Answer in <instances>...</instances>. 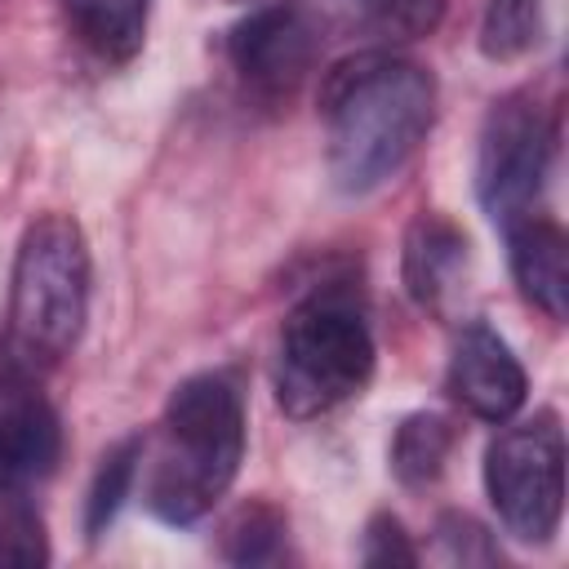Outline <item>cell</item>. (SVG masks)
<instances>
[{
	"label": "cell",
	"mask_w": 569,
	"mask_h": 569,
	"mask_svg": "<svg viewBox=\"0 0 569 569\" xmlns=\"http://www.w3.org/2000/svg\"><path fill=\"white\" fill-rule=\"evenodd\" d=\"M325 164L342 196H369L396 178L436 124V76L400 53L360 49L320 84Z\"/></svg>",
	"instance_id": "cell-1"
},
{
	"label": "cell",
	"mask_w": 569,
	"mask_h": 569,
	"mask_svg": "<svg viewBox=\"0 0 569 569\" xmlns=\"http://www.w3.org/2000/svg\"><path fill=\"white\" fill-rule=\"evenodd\" d=\"M244 458V400L227 373L182 378L160 413L142 498L164 525H196L231 489Z\"/></svg>",
	"instance_id": "cell-2"
},
{
	"label": "cell",
	"mask_w": 569,
	"mask_h": 569,
	"mask_svg": "<svg viewBox=\"0 0 569 569\" xmlns=\"http://www.w3.org/2000/svg\"><path fill=\"white\" fill-rule=\"evenodd\" d=\"M89 240L71 213H40L13 253L9 351L13 365H58L89 320Z\"/></svg>",
	"instance_id": "cell-3"
},
{
	"label": "cell",
	"mask_w": 569,
	"mask_h": 569,
	"mask_svg": "<svg viewBox=\"0 0 569 569\" xmlns=\"http://www.w3.org/2000/svg\"><path fill=\"white\" fill-rule=\"evenodd\" d=\"M373 333L342 289L307 293L280 325L276 342V400L289 418H320L373 378Z\"/></svg>",
	"instance_id": "cell-4"
},
{
	"label": "cell",
	"mask_w": 569,
	"mask_h": 569,
	"mask_svg": "<svg viewBox=\"0 0 569 569\" xmlns=\"http://www.w3.org/2000/svg\"><path fill=\"white\" fill-rule=\"evenodd\" d=\"M485 493L516 542H551L565 511V431L551 409L502 427L485 449Z\"/></svg>",
	"instance_id": "cell-5"
},
{
	"label": "cell",
	"mask_w": 569,
	"mask_h": 569,
	"mask_svg": "<svg viewBox=\"0 0 569 569\" xmlns=\"http://www.w3.org/2000/svg\"><path fill=\"white\" fill-rule=\"evenodd\" d=\"M556 160V120L533 93H502L480 124L476 142V196L493 227H511L533 213Z\"/></svg>",
	"instance_id": "cell-6"
},
{
	"label": "cell",
	"mask_w": 569,
	"mask_h": 569,
	"mask_svg": "<svg viewBox=\"0 0 569 569\" xmlns=\"http://www.w3.org/2000/svg\"><path fill=\"white\" fill-rule=\"evenodd\" d=\"M320 58V22L298 0H262L227 31V62L258 102H289Z\"/></svg>",
	"instance_id": "cell-7"
},
{
	"label": "cell",
	"mask_w": 569,
	"mask_h": 569,
	"mask_svg": "<svg viewBox=\"0 0 569 569\" xmlns=\"http://www.w3.org/2000/svg\"><path fill=\"white\" fill-rule=\"evenodd\" d=\"M62 458V422L22 365L0 373V493H36Z\"/></svg>",
	"instance_id": "cell-8"
},
{
	"label": "cell",
	"mask_w": 569,
	"mask_h": 569,
	"mask_svg": "<svg viewBox=\"0 0 569 569\" xmlns=\"http://www.w3.org/2000/svg\"><path fill=\"white\" fill-rule=\"evenodd\" d=\"M445 391L453 405H462L480 422H511L529 396V373L516 360V351L507 347V338H498L489 325L471 320L453 338Z\"/></svg>",
	"instance_id": "cell-9"
},
{
	"label": "cell",
	"mask_w": 569,
	"mask_h": 569,
	"mask_svg": "<svg viewBox=\"0 0 569 569\" xmlns=\"http://www.w3.org/2000/svg\"><path fill=\"white\" fill-rule=\"evenodd\" d=\"M400 280L409 298L436 320H453L471 289V244L467 231L445 213H418L405 227L400 244Z\"/></svg>",
	"instance_id": "cell-10"
},
{
	"label": "cell",
	"mask_w": 569,
	"mask_h": 569,
	"mask_svg": "<svg viewBox=\"0 0 569 569\" xmlns=\"http://www.w3.org/2000/svg\"><path fill=\"white\" fill-rule=\"evenodd\" d=\"M507 262L520 298L538 307L547 320H565L569 311V240L556 218L529 213L507 231Z\"/></svg>",
	"instance_id": "cell-11"
},
{
	"label": "cell",
	"mask_w": 569,
	"mask_h": 569,
	"mask_svg": "<svg viewBox=\"0 0 569 569\" xmlns=\"http://www.w3.org/2000/svg\"><path fill=\"white\" fill-rule=\"evenodd\" d=\"M71 36L102 62H133L147 44L151 0H62Z\"/></svg>",
	"instance_id": "cell-12"
},
{
	"label": "cell",
	"mask_w": 569,
	"mask_h": 569,
	"mask_svg": "<svg viewBox=\"0 0 569 569\" xmlns=\"http://www.w3.org/2000/svg\"><path fill=\"white\" fill-rule=\"evenodd\" d=\"M453 422L445 413H431V409H418L409 418H400L396 436H391V471L405 489H427L440 480L449 453H453Z\"/></svg>",
	"instance_id": "cell-13"
},
{
	"label": "cell",
	"mask_w": 569,
	"mask_h": 569,
	"mask_svg": "<svg viewBox=\"0 0 569 569\" xmlns=\"http://www.w3.org/2000/svg\"><path fill=\"white\" fill-rule=\"evenodd\" d=\"M476 40L489 62L529 58L547 40V4L542 0H489L480 13Z\"/></svg>",
	"instance_id": "cell-14"
},
{
	"label": "cell",
	"mask_w": 569,
	"mask_h": 569,
	"mask_svg": "<svg viewBox=\"0 0 569 569\" xmlns=\"http://www.w3.org/2000/svg\"><path fill=\"white\" fill-rule=\"evenodd\" d=\"M142 449H147L142 436H124L102 453V462L89 480V493H84V533H89V542H98L107 533V525L120 516V507H124V498L138 480Z\"/></svg>",
	"instance_id": "cell-15"
},
{
	"label": "cell",
	"mask_w": 569,
	"mask_h": 569,
	"mask_svg": "<svg viewBox=\"0 0 569 569\" xmlns=\"http://www.w3.org/2000/svg\"><path fill=\"white\" fill-rule=\"evenodd\" d=\"M449 0H338V13L378 40H422L440 27Z\"/></svg>",
	"instance_id": "cell-16"
},
{
	"label": "cell",
	"mask_w": 569,
	"mask_h": 569,
	"mask_svg": "<svg viewBox=\"0 0 569 569\" xmlns=\"http://www.w3.org/2000/svg\"><path fill=\"white\" fill-rule=\"evenodd\" d=\"M222 556L231 565H271V560H280L284 556V516L262 498L244 502L222 529Z\"/></svg>",
	"instance_id": "cell-17"
},
{
	"label": "cell",
	"mask_w": 569,
	"mask_h": 569,
	"mask_svg": "<svg viewBox=\"0 0 569 569\" xmlns=\"http://www.w3.org/2000/svg\"><path fill=\"white\" fill-rule=\"evenodd\" d=\"M0 565H49V533L36 493H0Z\"/></svg>",
	"instance_id": "cell-18"
},
{
	"label": "cell",
	"mask_w": 569,
	"mask_h": 569,
	"mask_svg": "<svg viewBox=\"0 0 569 569\" xmlns=\"http://www.w3.org/2000/svg\"><path fill=\"white\" fill-rule=\"evenodd\" d=\"M436 547L453 565H498L502 560V551L489 538V529L467 511H445L436 520Z\"/></svg>",
	"instance_id": "cell-19"
},
{
	"label": "cell",
	"mask_w": 569,
	"mask_h": 569,
	"mask_svg": "<svg viewBox=\"0 0 569 569\" xmlns=\"http://www.w3.org/2000/svg\"><path fill=\"white\" fill-rule=\"evenodd\" d=\"M360 560L373 565V569H382V565H418V551H413L405 525H400L391 511H378V516H369V525H365Z\"/></svg>",
	"instance_id": "cell-20"
},
{
	"label": "cell",
	"mask_w": 569,
	"mask_h": 569,
	"mask_svg": "<svg viewBox=\"0 0 569 569\" xmlns=\"http://www.w3.org/2000/svg\"><path fill=\"white\" fill-rule=\"evenodd\" d=\"M236 4H262V0H236Z\"/></svg>",
	"instance_id": "cell-21"
}]
</instances>
